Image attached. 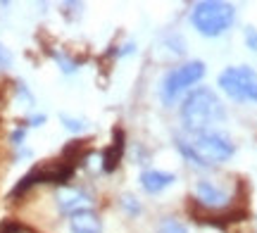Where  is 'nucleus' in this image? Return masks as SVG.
Wrapping results in <instances>:
<instances>
[{
  "mask_svg": "<svg viewBox=\"0 0 257 233\" xmlns=\"http://www.w3.org/2000/svg\"><path fill=\"white\" fill-rule=\"evenodd\" d=\"M119 205H121V209H124L126 214H131V216H138V214H141V209H143V207H141V202H138L134 195H121Z\"/></svg>",
  "mask_w": 257,
  "mask_h": 233,
  "instance_id": "13",
  "label": "nucleus"
},
{
  "mask_svg": "<svg viewBox=\"0 0 257 233\" xmlns=\"http://www.w3.org/2000/svg\"><path fill=\"white\" fill-rule=\"evenodd\" d=\"M226 117V110L217 93L212 88H195L186 95L184 105H181V121L188 133H200V131H210L212 124H217Z\"/></svg>",
  "mask_w": 257,
  "mask_h": 233,
  "instance_id": "2",
  "label": "nucleus"
},
{
  "mask_svg": "<svg viewBox=\"0 0 257 233\" xmlns=\"http://www.w3.org/2000/svg\"><path fill=\"white\" fill-rule=\"evenodd\" d=\"M10 67H12V53L0 43V72H5V69H10Z\"/></svg>",
  "mask_w": 257,
  "mask_h": 233,
  "instance_id": "15",
  "label": "nucleus"
},
{
  "mask_svg": "<svg viewBox=\"0 0 257 233\" xmlns=\"http://www.w3.org/2000/svg\"><path fill=\"white\" fill-rule=\"evenodd\" d=\"M141 188L146 190V193H160V190H165L169 188L172 183L176 181V174L172 171H157V169H146V171H141Z\"/></svg>",
  "mask_w": 257,
  "mask_h": 233,
  "instance_id": "8",
  "label": "nucleus"
},
{
  "mask_svg": "<svg viewBox=\"0 0 257 233\" xmlns=\"http://www.w3.org/2000/svg\"><path fill=\"white\" fill-rule=\"evenodd\" d=\"M176 148L186 159H191L198 167L226 162L236 152V145L231 143V138L219 131H200V133H193L191 140L176 138Z\"/></svg>",
  "mask_w": 257,
  "mask_h": 233,
  "instance_id": "1",
  "label": "nucleus"
},
{
  "mask_svg": "<svg viewBox=\"0 0 257 233\" xmlns=\"http://www.w3.org/2000/svg\"><path fill=\"white\" fill-rule=\"evenodd\" d=\"M157 233H188V231H186V226L181 224L179 219L167 216V219H162V221L157 224Z\"/></svg>",
  "mask_w": 257,
  "mask_h": 233,
  "instance_id": "11",
  "label": "nucleus"
},
{
  "mask_svg": "<svg viewBox=\"0 0 257 233\" xmlns=\"http://www.w3.org/2000/svg\"><path fill=\"white\" fill-rule=\"evenodd\" d=\"M15 231H17V228H12V233H15Z\"/></svg>",
  "mask_w": 257,
  "mask_h": 233,
  "instance_id": "19",
  "label": "nucleus"
},
{
  "mask_svg": "<svg viewBox=\"0 0 257 233\" xmlns=\"http://www.w3.org/2000/svg\"><path fill=\"white\" fill-rule=\"evenodd\" d=\"M55 60L64 74H74V72H76V62H74V60H67V57L60 55V53H55Z\"/></svg>",
  "mask_w": 257,
  "mask_h": 233,
  "instance_id": "14",
  "label": "nucleus"
},
{
  "mask_svg": "<svg viewBox=\"0 0 257 233\" xmlns=\"http://www.w3.org/2000/svg\"><path fill=\"white\" fill-rule=\"evenodd\" d=\"M60 121L64 124V129L72 131V133H83V131L88 129V121L76 119V117H69V114H60Z\"/></svg>",
  "mask_w": 257,
  "mask_h": 233,
  "instance_id": "12",
  "label": "nucleus"
},
{
  "mask_svg": "<svg viewBox=\"0 0 257 233\" xmlns=\"http://www.w3.org/2000/svg\"><path fill=\"white\" fill-rule=\"evenodd\" d=\"M69 231L72 233H102V221L93 209L76 212V214L69 216Z\"/></svg>",
  "mask_w": 257,
  "mask_h": 233,
  "instance_id": "9",
  "label": "nucleus"
},
{
  "mask_svg": "<svg viewBox=\"0 0 257 233\" xmlns=\"http://www.w3.org/2000/svg\"><path fill=\"white\" fill-rule=\"evenodd\" d=\"M29 124H31V126H41V124H46V114H36V117H31Z\"/></svg>",
  "mask_w": 257,
  "mask_h": 233,
  "instance_id": "18",
  "label": "nucleus"
},
{
  "mask_svg": "<svg viewBox=\"0 0 257 233\" xmlns=\"http://www.w3.org/2000/svg\"><path fill=\"white\" fill-rule=\"evenodd\" d=\"M217 84L233 103H257V72L252 67H226Z\"/></svg>",
  "mask_w": 257,
  "mask_h": 233,
  "instance_id": "5",
  "label": "nucleus"
},
{
  "mask_svg": "<svg viewBox=\"0 0 257 233\" xmlns=\"http://www.w3.org/2000/svg\"><path fill=\"white\" fill-rule=\"evenodd\" d=\"M236 22V8L231 3L221 0H202L195 3L191 10V24L193 29L205 38H217L226 34Z\"/></svg>",
  "mask_w": 257,
  "mask_h": 233,
  "instance_id": "3",
  "label": "nucleus"
},
{
  "mask_svg": "<svg viewBox=\"0 0 257 233\" xmlns=\"http://www.w3.org/2000/svg\"><path fill=\"white\" fill-rule=\"evenodd\" d=\"M24 136H27V131H24V129H17L15 133H12V145H22Z\"/></svg>",
  "mask_w": 257,
  "mask_h": 233,
  "instance_id": "17",
  "label": "nucleus"
},
{
  "mask_svg": "<svg viewBox=\"0 0 257 233\" xmlns=\"http://www.w3.org/2000/svg\"><path fill=\"white\" fill-rule=\"evenodd\" d=\"M124 131L121 129H114V140H112V145L105 152H102V171H114V169L119 167V162H121V155H124Z\"/></svg>",
  "mask_w": 257,
  "mask_h": 233,
  "instance_id": "10",
  "label": "nucleus"
},
{
  "mask_svg": "<svg viewBox=\"0 0 257 233\" xmlns=\"http://www.w3.org/2000/svg\"><path fill=\"white\" fill-rule=\"evenodd\" d=\"M57 207L62 214H76V212H86L93 207V200L88 193H83L81 188H72V186H62L57 190Z\"/></svg>",
  "mask_w": 257,
  "mask_h": 233,
  "instance_id": "6",
  "label": "nucleus"
},
{
  "mask_svg": "<svg viewBox=\"0 0 257 233\" xmlns=\"http://www.w3.org/2000/svg\"><path fill=\"white\" fill-rule=\"evenodd\" d=\"M205 72H207L205 62H200V60H191V62H184V65L174 67L160 81V100L165 105H172L184 91H188L191 86L202 81Z\"/></svg>",
  "mask_w": 257,
  "mask_h": 233,
  "instance_id": "4",
  "label": "nucleus"
},
{
  "mask_svg": "<svg viewBox=\"0 0 257 233\" xmlns=\"http://www.w3.org/2000/svg\"><path fill=\"white\" fill-rule=\"evenodd\" d=\"M245 46L257 53V29L255 27H245Z\"/></svg>",
  "mask_w": 257,
  "mask_h": 233,
  "instance_id": "16",
  "label": "nucleus"
},
{
  "mask_svg": "<svg viewBox=\"0 0 257 233\" xmlns=\"http://www.w3.org/2000/svg\"><path fill=\"white\" fill-rule=\"evenodd\" d=\"M193 197H195V202L202 207H207V209H224V207L229 205V195H226V190H221L217 183H212L207 178H200L195 188H193Z\"/></svg>",
  "mask_w": 257,
  "mask_h": 233,
  "instance_id": "7",
  "label": "nucleus"
}]
</instances>
